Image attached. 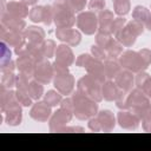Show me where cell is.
Here are the masks:
<instances>
[{
    "instance_id": "cell-1",
    "label": "cell",
    "mask_w": 151,
    "mask_h": 151,
    "mask_svg": "<svg viewBox=\"0 0 151 151\" xmlns=\"http://www.w3.org/2000/svg\"><path fill=\"white\" fill-rule=\"evenodd\" d=\"M72 101H73V114L80 119L86 120L90 119L98 113V103L90 99L88 97L84 96L79 91L73 92L72 94Z\"/></svg>"
},
{
    "instance_id": "cell-2",
    "label": "cell",
    "mask_w": 151,
    "mask_h": 151,
    "mask_svg": "<svg viewBox=\"0 0 151 151\" xmlns=\"http://www.w3.org/2000/svg\"><path fill=\"white\" fill-rule=\"evenodd\" d=\"M53 8V22L57 28H70L77 22L74 11L64 1H55L52 4Z\"/></svg>"
},
{
    "instance_id": "cell-3",
    "label": "cell",
    "mask_w": 151,
    "mask_h": 151,
    "mask_svg": "<svg viewBox=\"0 0 151 151\" xmlns=\"http://www.w3.org/2000/svg\"><path fill=\"white\" fill-rule=\"evenodd\" d=\"M101 85H103V83H100L98 79H96L94 77H92L91 74L87 73L86 76L81 77L78 80V83H77V91H79L84 96L88 97L90 99L99 103V101L103 100Z\"/></svg>"
},
{
    "instance_id": "cell-4",
    "label": "cell",
    "mask_w": 151,
    "mask_h": 151,
    "mask_svg": "<svg viewBox=\"0 0 151 151\" xmlns=\"http://www.w3.org/2000/svg\"><path fill=\"white\" fill-rule=\"evenodd\" d=\"M118 59H119V63L123 68L129 70L133 73H138V72L145 71L147 68L145 61L143 60V58L138 51L127 50V51L123 52Z\"/></svg>"
},
{
    "instance_id": "cell-5",
    "label": "cell",
    "mask_w": 151,
    "mask_h": 151,
    "mask_svg": "<svg viewBox=\"0 0 151 151\" xmlns=\"http://www.w3.org/2000/svg\"><path fill=\"white\" fill-rule=\"evenodd\" d=\"M77 26L84 34L92 35L98 32V15L92 11L80 12L77 17Z\"/></svg>"
},
{
    "instance_id": "cell-6",
    "label": "cell",
    "mask_w": 151,
    "mask_h": 151,
    "mask_svg": "<svg viewBox=\"0 0 151 151\" xmlns=\"http://www.w3.org/2000/svg\"><path fill=\"white\" fill-rule=\"evenodd\" d=\"M53 85L63 96H68L74 90V77L70 72L55 73L53 77Z\"/></svg>"
},
{
    "instance_id": "cell-7",
    "label": "cell",
    "mask_w": 151,
    "mask_h": 151,
    "mask_svg": "<svg viewBox=\"0 0 151 151\" xmlns=\"http://www.w3.org/2000/svg\"><path fill=\"white\" fill-rule=\"evenodd\" d=\"M53 77H54L53 64H51L47 58L41 60V61H39V63H37L34 76H33V78L35 80H38L41 84L46 85V84H48V83H51L53 80Z\"/></svg>"
},
{
    "instance_id": "cell-8",
    "label": "cell",
    "mask_w": 151,
    "mask_h": 151,
    "mask_svg": "<svg viewBox=\"0 0 151 151\" xmlns=\"http://www.w3.org/2000/svg\"><path fill=\"white\" fill-rule=\"evenodd\" d=\"M73 117V112L66 110L64 107H59L50 118V131L51 132H59V130L65 126L68 122H71Z\"/></svg>"
},
{
    "instance_id": "cell-9",
    "label": "cell",
    "mask_w": 151,
    "mask_h": 151,
    "mask_svg": "<svg viewBox=\"0 0 151 151\" xmlns=\"http://www.w3.org/2000/svg\"><path fill=\"white\" fill-rule=\"evenodd\" d=\"M101 94H103V98L105 100H107V101H116L118 99L125 98L127 92L123 91L114 83V80L106 79L104 81V84L101 85Z\"/></svg>"
},
{
    "instance_id": "cell-10",
    "label": "cell",
    "mask_w": 151,
    "mask_h": 151,
    "mask_svg": "<svg viewBox=\"0 0 151 151\" xmlns=\"http://www.w3.org/2000/svg\"><path fill=\"white\" fill-rule=\"evenodd\" d=\"M151 100L146 97V94L138 87H133L130 92L126 94V104H127V110L133 111L137 107H140L143 105L150 104Z\"/></svg>"
},
{
    "instance_id": "cell-11",
    "label": "cell",
    "mask_w": 151,
    "mask_h": 151,
    "mask_svg": "<svg viewBox=\"0 0 151 151\" xmlns=\"http://www.w3.org/2000/svg\"><path fill=\"white\" fill-rule=\"evenodd\" d=\"M0 105H1V111L4 113L11 109L21 106L20 101L18 100L17 92L12 91L11 88H6L5 86L0 87Z\"/></svg>"
},
{
    "instance_id": "cell-12",
    "label": "cell",
    "mask_w": 151,
    "mask_h": 151,
    "mask_svg": "<svg viewBox=\"0 0 151 151\" xmlns=\"http://www.w3.org/2000/svg\"><path fill=\"white\" fill-rule=\"evenodd\" d=\"M117 122L125 130H136L139 126L140 119L130 110H120L117 114Z\"/></svg>"
},
{
    "instance_id": "cell-13",
    "label": "cell",
    "mask_w": 151,
    "mask_h": 151,
    "mask_svg": "<svg viewBox=\"0 0 151 151\" xmlns=\"http://www.w3.org/2000/svg\"><path fill=\"white\" fill-rule=\"evenodd\" d=\"M55 35L60 41H63V42H65L70 46H77L81 41L80 32L78 29L72 28V27H70V28H57Z\"/></svg>"
},
{
    "instance_id": "cell-14",
    "label": "cell",
    "mask_w": 151,
    "mask_h": 151,
    "mask_svg": "<svg viewBox=\"0 0 151 151\" xmlns=\"http://www.w3.org/2000/svg\"><path fill=\"white\" fill-rule=\"evenodd\" d=\"M51 107L52 106H50L45 100L44 101L37 100V103L33 104V106L29 111V116L32 119H34L37 122H47L52 116Z\"/></svg>"
},
{
    "instance_id": "cell-15",
    "label": "cell",
    "mask_w": 151,
    "mask_h": 151,
    "mask_svg": "<svg viewBox=\"0 0 151 151\" xmlns=\"http://www.w3.org/2000/svg\"><path fill=\"white\" fill-rule=\"evenodd\" d=\"M55 61L58 64H61L64 66H71L74 63V54L72 48L70 47V45L67 44H60L57 46L55 50Z\"/></svg>"
},
{
    "instance_id": "cell-16",
    "label": "cell",
    "mask_w": 151,
    "mask_h": 151,
    "mask_svg": "<svg viewBox=\"0 0 151 151\" xmlns=\"http://www.w3.org/2000/svg\"><path fill=\"white\" fill-rule=\"evenodd\" d=\"M15 64H17V68L19 70V73H22V74H25L29 78H33L37 61L29 54L19 55Z\"/></svg>"
},
{
    "instance_id": "cell-17",
    "label": "cell",
    "mask_w": 151,
    "mask_h": 151,
    "mask_svg": "<svg viewBox=\"0 0 151 151\" xmlns=\"http://www.w3.org/2000/svg\"><path fill=\"white\" fill-rule=\"evenodd\" d=\"M113 80L125 92H130L133 88V85H134V76H133V72H131L129 70H125V68H122L120 72L116 76V78Z\"/></svg>"
},
{
    "instance_id": "cell-18",
    "label": "cell",
    "mask_w": 151,
    "mask_h": 151,
    "mask_svg": "<svg viewBox=\"0 0 151 151\" xmlns=\"http://www.w3.org/2000/svg\"><path fill=\"white\" fill-rule=\"evenodd\" d=\"M1 25H4L8 31L14 32H24L26 28V22L24 19L13 17L9 13H5L4 15H1Z\"/></svg>"
},
{
    "instance_id": "cell-19",
    "label": "cell",
    "mask_w": 151,
    "mask_h": 151,
    "mask_svg": "<svg viewBox=\"0 0 151 151\" xmlns=\"http://www.w3.org/2000/svg\"><path fill=\"white\" fill-rule=\"evenodd\" d=\"M85 68L88 74H91L92 77H94L96 79H98L100 83L104 84V81L106 80V77H105V72H104V61L103 60H99V59L92 57V59L90 60L88 65Z\"/></svg>"
},
{
    "instance_id": "cell-20",
    "label": "cell",
    "mask_w": 151,
    "mask_h": 151,
    "mask_svg": "<svg viewBox=\"0 0 151 151\" xmlns=\"http://www.w3.org/2000/svg\"><path fill=\"white\" fill-rule=\"evenodd\" d=\"M97 118L100 123L101 131L111 132L116 126V117L110 110H101L97 113Z\"/></svg>"
},
{
    "instance_id": "cell-21",
    "label": "cell",
    "mask_w": 151,
    "mask_h": 151,
    "mask_svg": "<svg viewBox=\"0 0 151 151\" xmlns=\"http://www.w3.org/2000/svg\"><path fill=\"white\" fill-rule=\"evenodd\" d=\"M24 35L27 42L42 44L45 41V31L39 26H28L24 31Z\"/></svg>"
},
{
    "instance_id": "cell-22",
    "label": "cell",
    "mask_w": 151,
    "mask_h": 151,
    "mask_svg": "<svg viewBox=\"0 0 151 151\" xmlns=\"http://www.w3.org/2000/svg\"><path fill=\"white\" fill-rule=\"evenodd\" d=\"M122 68L123 67H122L118 58L106 57V59L104 60V72H105L106 79H111V80L114 79Z\"/></svg>"
},
{
    "instance_id": "cell-23",
    "label": "cell",
    "mask_w": 151,
    "mask_h": 151,
    "mask_svg": "<svg viewBox=\"0 0 151 151\" xmlns=\"http://www.w3.org/2000/svg\"><path fill=\"white\" fill-rule=\"evenodd\" d=\"M132 18L144 25V27L149 31H151V12L144 6H136L132 11Z\"/></svg>"
},
{
    "instance_id": "cell-24",
    "label": "cell",
    "mask_w": 151,
    "mask_h": 151,
    "mask_svg": "<svg viewBox=\"0 0 151 151\" xmlns=\"http://www.w3.org/2000/svg\"><path fill=\"white\" fill-rule=\"evenodd\" d=\"M113 12L110 9H103L98 14V31L111 33V25L113 22Z\"/></svg>"
},
{
    "instance_id": "cell-25",
    "label": "cell",
    "mask_w": 151,
    "mask_h": 151,
    "mask_svg": "<svg viewBox=\"0 0 151 151\" xmlns=\"http://www.w3.org/2000/svg\"><path fill=\"white\" fill-rule=\"evenodd\" d=\"M7 13L17 18H26L29 14L28 6L22 1H9L7 2Z\"/></svg>"
},
{
    "instance_id": "cell-26",
    "label": "cell",
    "mask_w": 151,
    "mask_h": 151,
    "mask_svg": "<svg viewBox=\"0 0 151 151\" xmlns=\"http://www.w3.org/2000/svg\"><path fill=\"white\" fill-rule=\"evenodd\" d=\"M1 39L12 47H21L26 44V38L24 35V32L7 31V33Z\"/></svg>"
},
{
    "instance_id": "cell-27",
    "label": "cell",
    "mask_w": 151,
    "mask_h": 151,
    "mask_svg": "<svg viewBox=\"0 0 151 151\" xmlns=\"http://www.w3.org/2000/svg\"><path fill=\"white\" fill-rule=\"evenodd\" d=\"M114 38H116L123 46H125V47H131V46L136 42V39H137V37L129 29V27H127L126 25L122 28L120 32H118V33L114 35Z\"/></svg>"
},
{
    "instance_id": "cell-28",
    "label": "cell",
    "mask_w": 151,
    "mask_h": 151,
    "mask_svg": "<svg viewBox=\"0 0 151 151\" xmlns=\"http://www.w3.org/2000/svg\"><path fill=\"white\" fill-rule=\"evenodd\" d=\"M6 114V122L8 125H12V126H17L21 123V119H22V111H21V106H18V107H14V109H11L8 111L5 112Z\"/></svg>"
},
{
    "instance_id": "cell-29",
    "label": "cell",
    "mask_w": 151,
    "mask_h": 151,
    "mask_svg": "<svg viewBox=\"0 0 151 151\" xmlns=\"http://www.w3.org/2000/svg\"><path fill=\"white\" fill-rule=\"evenodd\" d=\"M44 84H41L40 81L33 79V80H29V84H28V94L29 97L33 99V100H39L42 94H44Z\"/></svg>"
},
{
    "instance_id": "cell-30",
    "label": "cell",
    "mask_w": 151,
    "mask_h": 151,
    "mask_svg": "<svg viewBox=\"0 0 151 151\" xmlns=\"http://www.w3.org/2000/svg\"><path fill=\"white\" fill-rule=\"evenodd\" d=\"M28 18L33 22H44L46 18V5L45 6H34L31 8Z\"/></svg>"
},
{
    "instance_id": "cell-31",
    "label": "cell",
    "mask_w": 151,
    "mask_h": 151,
    "mask_svg": "<svg viewBox=\"0 0 151 151\" xmlns=\"http://www.w3.org/2000/svg\"><path fill=\"white\" fill-rule=\"evenodd\" d=\"M112 4H113L114 13L119 17H124L130 12V8H131L130 0H112Z\"/></svg>"
},
{
    "instance_id": "cell-32",
    "label": "cell",
    "mask_w": 151,
    "mask_h": 151,
    "mask_svg": "<svg viewBox=\"0 0 151 151\" xmlns=\"http://www.w3.org/2000/svg\"><path fill=\"white\" fill-rule=\"evenodd\" d=\"M44 100L50 106H57L63 100V94L57 90H50L44 94Z\"/></svg>"
},
{
    "instance_id": "cell-33",
    "label": "cell",
    "mask_w": 151,
    "mask_h": 151,
    "mask_svg": "<svg viewBox=\"0 0 151 151\" xmlns=\"http://www.w3.org/2000/svg\"><path fill=\"white\" fill-rule=\"evenodd\" d=\"M106 53H107V57L119 58V55L123 53V45L117 39H112L106 48Z\"/></svg>"
},
{
    "instance_id": "cell-34",
    "label": "cell",
    "mask_w": 151,
    "mask_h": 151,
    "mask_svg": "<svg viewBox=\"0 0 151 151\" xmlns=\"http://www.w3.org/2000/svg\"><path fill=\"white\" fill-rule=\"evenodd\" d=\"M112 39L113 38H112V34L111 33H105V32L98 31L97 34H96V44L98 46L103 47L105 51H106V48H107V46H109V44L111 42Z\"/></svg>"
},
{
    "instance_id": "cell-35",
    "label": "cell",
    "mask_w": 151,
    "mask_h": 151,
    "mask_svg": "<svg viewBox=\"0 0 151 151\" xmlns=\"http://www.w3.org/2000/svg\"><path fill=\"white\" fill-rule=\"evenodd\" d=\"M134 114H137V117L140 120H146V119H151V103L143 105L140 107H137L132 111Z\"/></svg>"
},
{
    "instance_id": "cell-36",
    "label": "cell",
    "mask_w": 151,
    "mask_h": 151,
    "mask_svg": "<svg viewBox=\"0 0 151 151\" xmlns=\"http://www.w3.org/2000/svg\"><path fill=\"white\" fill-rule=\"evenodd\" d=\"M150 80H151V76L149 73H146L145 71H142V72H138L137 76L134 77V85H136V87L142 90Z\"/></svg>"
},
{
    "instance_id": "cell-37",
    "label": "cell",
    "mask_w": 151,
    "mask_h": 151,
    "mask_svg": "<svg viewBox=\"0 0 151 151\" xmlns=\"http://www.w3.org/2000/svg\"><path fill=\"white\" fill-rule=\"evenodd\" d=\"M42 50H44V54H45V57L47 59L48 58H52L55 54V50H57V46H55L54 40H52V39L45 40L42 42Z\"/></svg>"
},
{
    "instance_id": "cell-38",
    "label": "cell",
    "mask_w": 151,
    "mask_h": 151,
    "mask_svg": "<svg viewBox=\"0 0 151 151\" xmlns=\"http://www.w3.org/2000/svg\"><path fill=\"white\" fill-rule=\"evenodd\" d=\"M15 83H17V76H14L13 72L2 73L1 86H5L6 88H12L13 86H15Z\"/></svg>"
},
{
    "instance_id": "cell-39",
    "label": "cell",
    "mask_w": 151,
    "mask_h": 151,
    "mask_svg": "<svg viewBox=\"0 0 151 151\" xmlns=\"http://www.w3.org/2000/svg\"><path fill=\"white\" fill-rule=\"evenodd\" d=\"M0 52H1V58H0V65L6 64L11 60V55L12 52L9 50V45L7 42H5L4 40L1 41V47H0Z\"/></svg>"
},
{
    "instance_id": "cell-40",
    "label": "cell",
    "mask_w": 151,
    "mask_h": 151,
    "mask_svg": "<svg viewBox=\"0 0 151 151\" xmlns=\"http://www.w3.org/2000/svg\"><path fill=\"white\" fill-rule=\"evenodd\" d=\"M126 26L129 27V29H130L136 37L140 35V34L144 32V28H145L142 22H139V21H137V20H134V19H132L131 21L126 22Z\"/></svg>"
},
{
    "instance_id": "cell-41",
    "label": "cell",
    "mask_w": 151,
    "mask_h": 151,
    "mask_svg": "<svg viewBox=\"0 0 151 151\" xmlns=\"http://www.w3.org/2000/svg\"><path fill=\"white\" fill-rule=\"evenodd\" d=\"M126 25V19L124 17H118L113 19V22L111 25V34L116 35L118 32L122 31V28Z\"/></svg>"
},
{
    "instance_id": "cell-42",
    "label": "cell",
    "mask_w": 151,
    "mask_h": 151,
    "mask_svg": "<svg viewBox=\"0 0 151 151\" xmlns=\"http://www.w3.org/2000/svg\"><path fill=\"white\" fill-rule=\"evenodd\" d=\"M91 53H92V57H94V58H97V59H99V60H103V61H104V60L106 59V57H107L106 51H105L103 47L98 46L97 44L91 46Z\"/></svg>"
},
{
    "instance_id": "cell-43",
    "label": "cell",
    "mask_w": 151,
    "mask_h": 151,
    "mask_svg": "<svg viewBox=\"0 0 151 151\" xmlns=\"http://www.w3.org/2000/svg\"><path fill=\"white\" fill-rule=\"evenodd\" d=\"M65 1L74 12H79V13L83 12V9L87 4V0H65Z\"/></svg>"
},
{
    "instance_id": "cell-44",
    "label": "cell",
    "mask_w": 151,
    "mask_h": 151,
    "mask_svg": "<svg viewBox=\"0 0 151 151\" xmlns=\"http://www.w3.org/2000/svg\"><path fill=\"white\" fill-rule=\"evenodd\" d=\"M15 92H17L18 100L20 101V104L22 106H29V105H32V100L33 99L29 97L28 92H24V91H19V90H17Z\"/></svg>"
},
{
    "instance_id": "cell-45",
    "label": "cell",
    "mask_w": 151,
    "mask_h": 151,
    "mask_svg": "<svg viewBox=\"0 0 151 151\" xmlns=\"http://www.w3.org/2000/svg\"><path fill=\"white\" fill-rule=\"evenodd\" d=\"M88 8L92 12H100L105 8V0H90Z\"/></svg>"
},
{
    "instance_id": "cell-46",
    "label": "cell",
    "mask_w": 151,
    "mask_h": 151,
    "mask_svg": "<svg viewBox=\"0 0 151 151\" xmlns=\"http://www.w3.org/2000/svg\"><path fill=\"white\" fill-rule=\"evenodd\" d=\"M91 59H92V57H91L90 54H87V53H83V54H80V55L77 58V60H76V65H77L78 67H86V66L88 65V63H90Z\"/></svg>"
},
{
    "instance_id": "cell-47",
    "label": "cell",
    "mask_w": 151,
    "mask_h": 151,
    "mask_svg": "<svg viewBox=\"0 0 151 151\" xmlns=\"http://www.w3.org/2000/svg\"><path fill=\"white\" fill-rule=\"evenodd\" d=\"M88 129L91 131H94V132L101 131V126H100V123H99L97 116H94V117H92V118L88 119Z\"/></svg>"
},
{
    "instance_id": "cell-48",
    "label": "cell",
    "mask_w": 151,
    "mask_h": 151,
    "mask_svg": "<svg viewBox=\"0 0 151 151\" xmlns=\"http://www.w3.org/2000/svg\"><path fill=\"white\" fill-rule=\"evenodd\" d=\"M0 66H1V67H0V70H1V72H2V73H8V72H13V71L15 70L17 64H15L13 60H9L8 63L2 64V65H0Z\"/></svg>"
},
{
    "instance_id": "cell-49",
    "label": "cell",
    "mask_w": 151,
    "mask_h": 151,
    "mask_svg": "<svg viewBox=\"0 0 151 151\" xmlns=\"http://www.w3.org/2000/svg\"><path fill=\"white\" fill-rule=\"evenodd\" d=\"M138 52L140 53V55H142L143 60L145 61L146 66L149 67V66H150V64H151V51H150L149 48H142V50H139Z\"/></svg>"
},
{
    "instance_id": "cell-50",
    "label": "cell",
    "mask_w": 151,
    "mask_h": 151,
    "mask_svg": "<svg viewBox=\"0 0 151 151\" xmlns=\"http://www.w3.org/2000/svg\"><path fill=\"white\" fill-rule=\"evenodd\" d=\"M60 107H64L66 110H70L73 112V101H72V98H65L61 100L60 103Z\"/></svg>"
},
{
    "instance_id": "cell-51",
    "label": "cell",
    "mask_w": 151,
    "mask_h": 151,
    "mask_svg": "<svg viewBox=\"0 0 151 151\" xmlns=\"http://www.w3.org/2000/svg\"><path fill=\"white\" fill-rule=\"evenodd\" d=\"M83 131H84V129L80 127V126H71V127H67L66 125L63 126L59 130V132H83Z\"/></svg>"
},
{
    "instance_id": "cell-52",
    "label": "cell",
    "mask_w": 151,
    "mask_h": 151,
    "mask_svg": "<svg viewBox=\"0 0 151 151\" xmlns=\"http://www.w3.org/2000/svg\"><path fill=\"white\" fill-rule=\"evenodd\" d=\"M142 126L145 132H151V119L142 120Z\"/></svg>"
},
{
    "instance_id": "cell-53",
    "label": "cell",
    "mask_w": 151,
    "mask_h": 151,
    "mask_svg": "<svg viewBox=\"0 0 151 151\" xmlns=\"http://www.w3.org/2000/svg\"><path fill=\"white\" fill-rule=\"evenodd\" d=\"M142 91H143V92L146 94V97L151 100V80H150V81H149V83H147V84L142 88Z\"/></svg>"
},
{
    "instance_id": "cell-54",
    "label": "cell",
    "mask_w": 151,
    "mask_h": 151,
    "mask_svg": "<svg viewBox=\"0 0 151 151\" xmlns=\"http://www.w3.org/2000/svg\"><path fill=\"white\" fill-rule=\"evenodd\" d=\"M20 1H22L24 4H26L28 6V5H35L38 0H20Z\"/></svg>"
},
{
    "instance_id": "cell-55",
    "label": "cell",
    "mask_w": 151,
    "mask_h": 151,
    "mask_svg": "<svg viewBox=\"0 0 151 151\" xmlns=\"http://www.w3.org/2000/svg\"><path fill=\"white\" fill-rule=\"evenodd\" d=\"M58 1H64V0H58Z\"/></svg>"
}]
</instances>
